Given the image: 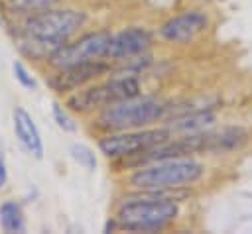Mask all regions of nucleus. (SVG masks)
Wrapping results in <instances>:
<instances>
[{"label": "nucleus", "mask_w": 252, "mask_h": 234, "mask_svg": "<svg viewBox=\"0 0 252 234\" xmlns=\"http://www.w3.org/2000/svg\"><path fill=\"white\" fill-rule=\"evenodd\" d=\"M85 24V14L77 10H45L28 18L24 35L20 37V49L33 57H51L67 39Z\"/></svg>", "instance_id": "f257e3e1"}, {"label": "nucleus", "mask_w": 252, "mask_h": 234, "mask_svg": "<svg viewBox=\"0 0 252 234\" xmlns=\"http://www.w3.org/2000/svg\"><path fill=\"white\" fill-rule=\"evenodd\" d=\"M146 193L150 197L128 201L118 208L116 220L122 228L136 230V232L158 230L177 216L179 212L177 203L163 197L161 191H146Z\"/></svg>", "instance_id": "f03ea898"}, {"label": "nucleus", "mask_w": 252, "mask_h": 234, "mask_svg": "<svg viewBox=\"0 0 252 234\" xmlns=\"http://www.w3.org/2000/svg\"><path fill=\"white\" fill-rule=\"evenodd\" d=\"M167 112V104L158 98H126L102 108L98 116V128L106 132H124L140 130L161 120Z\"/></svg>", "instance_id": "7ed1b4c3"}, {"label": "nucleus", "mask_w": 252, "mask_h": 234, "mask_svg": "<svg viewBox=\"0 0 252 234\" xmlns=\"http://www.w3.org/2000/svg\"><path fill=\"white\" fill-rule=\"evenodd\" d=\"M203 175V165L193 159H163L154 165L140 167L132 177L130 185L142 191H167L195 183Z\"/></svg>", "instance_id": "20e7f679"}, {"label": "nucleus", "mask_w": 252, "mask_h": 234, "mask_svg": "<svg viewBox=\"0 0 252 234\" xmlns=\"http://www.w3.org/2000/svg\"><path fill=\"white\" fill-rule=\"evenodd\" d=\"M140 96V83L132 75L112 79L108 83L79 90L67 98V108L73 112H89L94 108H106L114 102Z\"/></svg>", "instance_id": "39448f33"}, {"label": "nucleus", "mask_w": 252, "mask_h": 234, "mask_svg": "<svg viewBox=\"0 0 252 234\" xmlns=\"http://www.w3.org/2000/svg\"><path fill=\"white\" fill-rule=\"evenodd\" d=\"M171 138L169 128L159 130H124L118 134H108L98 142V149L106 157H130L136 155L159 142H165Z\"/></svg>", "instance_id": "423d86ee"}, {"label": "nucleus", "mask_w": 252, "mask_h": 234, "mask_svg": "<svg viewBox=\"0 0 252 234\" xmlns=\"http://www.w3.org/2000/svg\"><path fill=\"white\" fill-rule=\"evenodd\" d=\"M112 39V33L108 29L100 31H91L83 37H79L73 43H63L51 57V65L67 67V65H77V63H89V61H100L106 57L108 43Z\"/></svg>", "instance_id": "0eeeda50"}, {"label": "nucleus", "mask_w": 252, "mask_h": 234, "mask_svg": "<svg viewBox=\"0 0 252 234\" xmlns=\"http://www.w3.org/2000/svg\"><path fill=\"white\" fill-rule=\"evenodd\" d=\"M108 71H110V65L102 63V61L67 65V67H59V71L47 79V85L55 92L63 94V92H71V90H77V88L85 87L87 83H91L93 79H96V77H100Z\"/></svg>", "instance_id": "6e6552de"}, {"label": "nucleus", "mask_w": 252, "mask_h": 234, "mask_svg": "<svg viewBox=\"0 0 252 234\" xmlns=\"http://www.w3.org/2000/svg\"><path fill=\"white\" fill-rule=\"evenodd\" d=\"M152 43V33L144 28H128L120 33L112 35L106 57L110 59H130L140 53H144Z\"/></svg>", "instance_id": "1a4fd4ad"}, {"label": "nucleus", "mask_w": 252, "mask_h": 234, "mask_svg": "<svg viewBox=\"0 0 252 234\" xmlns=\"http://www.w3.org/2000/svg\"><path fill=\"white\" fill-rule=\"evenodd\" d=\"M205 28H207V16L193 10V12H185V14H179L175 18L167 20L161 26L159 33L167 41L185 43V41L193 39L197 33H201Z\"/></svg>", "instance_id": "9d476101"}, {"label": "nucleus", "mask_w": 252, "mask_h": 234, "mask_svg": "<svg viewBox=\"0 0 252 234\" xmlns=\"http://www.w3.org/2000/svg\"><path fill=\"white\" fill-rule=\"evenodd\" d=\"M12 124H14V134L18 138V142L22 144V147L35 159L43 157V140L41 134L33 122V118L30 116V112L22 106H16L12 112Z\"/></svg>", "instance_id": "9b49d317"}, {"label": "nucleus", "mask_w": 252, "mask_h": 234, "mask_svg": "<svg viewBox=\"0 0 252 234\" xmlns=\"http://www.w3.org/2000/svg\"><path fill=\"white\" fill-rule=\"evenodd\" d=\"M242 128H224L220 132H207V151H228L236 149L246 142Z\"/></svg>", "instance_id": "f8f14e48"}, {"label": "nucleus", "mask_w": 252, "mask_h": 234, "mask_svg": "<svg viewBox=\"0 0 252 234\" xmlns=\"http://www.w3.org/2000/svg\"><path fill=\"white\" fill-rule=\"evenodd\" d=\"M215 122V114L211 110H197V112H189L177 120H173L167 128L169 132H183V134H195V132H203L205 128H209Z\"/></svg>", "instance_id": "ddd939ff"}, {"label": "nucleus", "mask_w": 252, "mask_h": 234, "mask_svg": "<svg viewBox=\"0 0 252 234\" xmlns=\"http://www.w3.org/2000/svg\"><path fill=\"white\" fill-rule=\"evenodd\" d=\"M0 226L4 232H24V210L16 201H4L0 205Z\"/></svg>", "instance_id": "4468645a"}, {"label": "nucleus", "mask_w": 252, "mask_h": 234, "mask_svg": "<svg viewBox=\"0 0 252 234\" xmlns=\"http://www.w3.org/2000/svg\"><path fill=\"white\" fill-rule=\"evenodd\" d=\"M57 0H10V6L12 10L20 12V14H39V12H45L49 10Z\"/></svg>", "instance_id": "2eb2a0df"}, {"label": "nucleus", "mask_w": 252, "mask_h": 234, "mask_svg": "<svg viewBox=\"0 0 252 234\" xmlns=\"http://www.w3.org/2000/svg\"><path fill=\"white\" fill-rule=\"evenodd\" d=\"M69 153H71V157H73L81 167H85V169H89V171H93V169L96 167V155H94V151H93L91 147H87V146H83V144H73V146L69 147Z\"/></svg>", "instance_id": "dca6fc26"}, {"label": "nucleus", "mask_w": 252, "mask_h": 234, "mask_svg": "<svg viewBox=\"0 0 252 234\" xmlns=\"http://www.w3.org/2000/svg\"><path fill=\"white\" fill-rule=\"evenodd\" d=\"M12 73H14V79L28 90H35L37 88V81L33 79V75L28 71V67L22 63V61H14L12 63Z\"/></svg>", "instance_id": "f3484780"}, {"label": "nucleus", "mask_w": 252, "mask_h": 234, "mask_svg": "<svg viewBox=\"0 0 252 234\" xmlns=\"http://www.w3.org/2000/svg\"><path fill=\"white\" fill-rule=\"evenodd\" d=\"M51 112H53V118H55L57 126H59L63 132H75V130H77V124L73 122V118H71V116L65 112V108H63L61 104L53 102V108H51Z\"/></svg>", "instance_id": "a211bd4d"}, {"label": "nucleus", "mask_w": 252, "mask_h": 234, "mask_svg": "<svg viewBox=\"0 0 252 234\" xmlns=\"http://www.w3.org/2000/svg\"><path fill=\"white\" fill-rule=\"evenodd\" d=\"M8 183V165H6V149H4V142L0 138V189L6 187Z\"/></svg>", "instance_id": "6ab92c4d"}, {"label": "nucleus", "mask_w": 252, "mask_h": 234, "mask_svg": "<svg viewBox=\"0 0 252 234\" xmlns=\"http://www.w3.org/2000/svg\"><path fill=\"white\" fill-rule=\"evenodd\" d=\"M0 22H2V18H0Z\"/></svg>", "instance_id": "aec40b11"}]
</instances>
